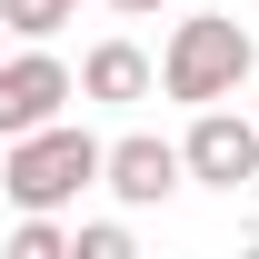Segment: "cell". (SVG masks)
Wrapping results in <instances>:
<instances>
[{
    "label": "cell",
    "instance_id": "obj_1",
    "mask_svg": "<svg viewBox=\"0 0 259 259\" xmlns=\"http://www.w3.org/2000/svg\"><path fill=\"white\" fill-rule=\"evenodd\" d=\"M249 70H259L249 20L199 10V20H180V30H169V50H160V90H169V100H190V110H209V100H229Z\"/></svg>",
    "mask_w": 259,
    "mask_h": 259
},
{
    "label": "cell",
    "instance_id": "obj_2",
    "mask_svg": "<svg viewBox=\"0 0 259 259\" xmlns=\"http://www.w3.org/2000/svg\"><path fill=\"white\" fill-rule=\"evenodd\" d=\"M100 180V140L90 130H70V120H40L10 140V160H0V190L20 199V209H60V199H80Z\"/></svg>",
    "mask_w": 259,
    "mask_h": 259
},
{
    "label": "cell",
    "instance_id": "obj_3",
    "mask_svg": "<svg viewBox=\"0 0 259 259\" xmlns=\"http://www.w3.org/2000/svg\"><path fill=\"white\" fill-rule=\"evenodd\" d=\"M180 169H190L199 190H249L259 180V120L209 100V110L190 120V140H180Z\"/></svg>",
    "mask_w": 259,
    "mask_h": 259
},
{
    "label": "cell",
    "instance_id": "obj_4",
    "mask_svg": "<svg viewBox=\"0 0 259 259\" xmlns=\"http://www.w3.org/2000/svg\"><path fill=\"white\" fill-rule=\"evenodd\" d=\"M80 90L70 80V60H50V50H0V140H20V130H40V120H60V100Z\"/></svg>",
    "mask_w": 259,
    "mask_h": 259
},
{
    "label": "cell",
    "instance_id": "obj_5",
    "mask_svg": "<svg viewBox=\"0 0 259 259\" xmlns=\"http://www.w3.org/2000/svg\"><path fill=\"white\" fill-rule=\"evenodd\" d=\"M180 180H190V169H180V140L130 130V140H110V150H100V190H110V199H130V209H160Z\"/></svg>",
    "mask_w": 259,
    "mask_h": 259
},
{
    "label": "cell",
    "instance_id": "obj_6",
    "mask_svg": "<svg viewBox=\"0 0 259 259\" xmlns=\"http://www.w3.org/2000/svg\"><path fill=\"white\" fill-rule=\"evenodd\" d=\"M150 50L140 40H100L90 60H80V100H110V110H130V100H150Z\"/></svg>",
    "mask_w": 259,
    "mask_h": 259
},
{
    "label": "cell",
    "instance_id": "obj_7",
    "mask_svg": "<svg viewBox=\"0 0 259 259\" xmlns=\"http://www.w3.org/2000/svg\"><path fill=\"white\" fill-rule=\"evenodd\" d=\"M0 20H10L20 40H50L60 20H80V0H0Z\"/></svg>",
    "mask_w": 259,
    "mask_h": 259
},
{
    "label": "cell",
    "instance_id": "obj_8",
    "mask_svg": "<svg viewBox=\"0 0 259 259\" xmlns=\"http://www.w3.org/2000/svg\"><path fill=\"white\" fill-rule=\"evenodd\" d=\"M70 249V229L50 220V209H20V229H10V259H60Z\"/></svg>",
    "mask_w": 259,
    "mask_h": 259
},
{
    "label": "cell",
    "instance_id": "obj_9",
    "mask_svg": "<svg viewBox=\"0 0 259 259\" xmlns=\"http://www.w3.org/2000/svg\"><path fill=\"white\" fill-rule=\"evenodd\" d=\"M70 249H80V259H130V229H120V220H90Z\"/></svg>",
    "mask_w": 259,
    "mask_h": 259
},
{
    "label": "cell",
    "instance_id": "obj_10",
    "mask_svg": "<svg viewBox=\"0 0 259 259\" xmlns=\"http://www.w3.org/2000/svg\"><path fill=\"white\" fill-rule=\"evenodd\" d=\"M110 10H130V20H150V10H169V0H110Z\"/></svg>",
    "mask_w": 259,
    "mask_h": 259
},
{
    "label": "cell",
    "instance_id": "obj_11",
    "mask_svg": "<svg viewBox=\"0 0 259 259\" xmlns=\"http://www.w3.org/2000/svg\"><path fill=\"white\" fill-rule=\"evenodd\" d=\"M249 120H259V100H249Z\"/></svg>",
    "mask_w": 259,
    "mask_h": 259
},
{
    "label": "cell",
    "instance_id": "obj_12",
    "mask_svg": "<svg viewBox=\"0 0 259 259\" xmlns=\"http://www.w3.org/2000/svg\"><path fill=\"white\" fill-rule=\"evenodd\" d=\"M0 30H10V20H0Z\"/></svg>",
    "mask_w": 259,
    "mask_h": 259
}]
</instances>
